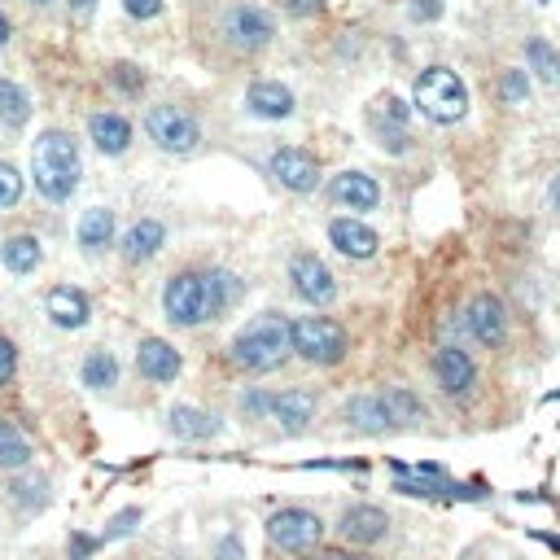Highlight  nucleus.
Wrapping results in <instances>:
<instances>
[{
	"label": "nucleus",
	"instance_id": "f257e3e1",
	"mask_svg": "<svg viewBox=\"0 0 560 560\" xmlns=\"http://www.w3.org/2000/svg\"><path fill=\"white\" fill-rule=\"evenodd\" d=\"M236 299H241V280L232 271H180V276H171L162 307H167L171 325L193 329L202 320L223 316Z\"/></svg>",
	"mask_w": 560,
	"mask_h": 560
},
{
	"label": "nucleus",
	"instance_id": "f03ea898",
	"mask_svg": "<svg viewBox=\"0 0 560 560\" xmlns=\"http://www.w3.org/2000/svg\"><path fill=\"white\" fill-rule=\"evenodd\" d=\"M290 355H294V325L285 316H276V312L254 316L232 342V360L249 373H271Z\"/></svg>",
	"mask_w": 560,
	"mask_h": 560
},
{
	"label": "nucleus",
	"instance_id": "7ed1b4c3",
	"mask_svg": "<svg viewBox=\"0 0 560 560\" xmlns=\"http://www.w3.org/2000/svg\"><path fill=\"white\" fill-rule=\"evenodd\" d=\"M32 175L49 202H66L80 188V149L66 132H45L32 145Z\"/></svg>",
	"mask_w": 560,
	"mask_h": 560
},
{
	"label": "nucleus",
	"instance_id": "20e7f679",
	"mask_svg": "<svg viewBox=\"0 0 560 560\" xmlns=\"http://www.w3.org/2000/svg\"><path fill=\"white\" fill-rule=\"evenodd\" d=\"M412 97H416V110H421L425 119H434V123H460V119L468 114V88H464V80H460L455 71H447V66L421 71Z\"/></svg>",
	"mask_w": 560,
	"mask_h": 560
},
{
	"label": "nucleus",
	"instance_id": "39448f33",
	"mask_svg": "<svg viewBox=\"0 0 560 560\" xmlns=\"http://www.w3.org/2000/svg\"><path fill=\"white\" fill-rule=\"evenodd\" d=\"M241 412L245 416H263V421H276L280 429H307V421L316 416V394L307 390H285V394H267V390H254L241 399Z\"/></svg>",
	"mask_w": 560,
	"mask_h": 560
},
{
	"label": "nucleus",
	"instance_id": "423d86ee",
	"mask_svg": "<svg viewBox=\"0 0 560 560\" xmlns=\"http://www.w3.org/2000/svg\"><path fill=\"white\" fill-rule=\"evenodd\" d=\"M294 355L307 364H342L346 360V329L329 316H303L294 320Z\"/></svg>",
	"mask_w": 560,
	"mask_h": 560
},
{
	"label": "nucleus",
	"instance_id": "0eeeda50",
	"mask_svg": "<svg viewBox=\"0 0 560 560\" xmlns=\"http://www.w3.org/2000/svg\"><path fill=\"white\" fill-rule=\"evenodd\" d=\"M145 132H149V141H154L158 149H167V154H193L197 141H202L197 119H193L188 110H180V106H154L149 119H145Z\"/></svg>",
	"mask_w": 560,
	"mask_h": 560
},
{
	"label": "nucleus",
	"instance_id": "6e6552de",
	"mask_svg": "<svg viewBox=\"0 0 560 560\" xmlns=\"http://www.w3.org/2000/svg\"><path fill=\"white\" fill-rule=\"evenodd\" d=\"M325 534V521L307 508H280L271 521H267V538L280 547V551H307L316 547Z\"/></svg>",
	"mask_w": 560,
	"mask_h": 560
},
{
	"label": "nucleus",
	"instance_id": "1a4fd4ad",
	"mask_svg": "<svg viewBox=\"0 0 560 560\" xmlns=\"http://www.w3.org/2000/svg\"><path fill=\"white\" fill-rule=\"evenodd\" d=\"M290 280H294L299 299H307V303H316V307H329V303L338 299V280H333V271L325 267V258H316V254H294Z\"/></svg>",
	"mask_w": 560,
	"mask_h": 560
},
{
	"label": "nucleus",
	"instance_id": "9d476101",
	"mask_svg": "<svg viewBox=\"0 0 560 560\" xmlns=\"http://www.w3.org/2000/svg\"><path fill=\"white\" fill-rule=\"evenodd\" d=\"M223 36L236 45V49H245V53H254V49H263V45H271V36H276V27H271V19L258 10V5H236L232 14H228V23H223Z\"/></svg>",
	"mask_w": 560,
	"mask_h": 560
},
{
	"label": "nucleus",
	"instance_id": "9b49d317",
	"mask_svg": "<svg viewBox=\"0 0 560 560\" xmlns=\"http://www.w3.org/2000/svg\"><path fill=\"white\" fill-rule=\"evenodd\" d=\"M267 171L285 184V188H294V193H312L316 180H320V162L307 149H276L271 162H267Z\"/></svg>",
	"mask_w": 560,
	"mask_h": 560
},
{
	"label": "nucleus",
	"instance_id": "f8f14e48",
	"mask_svg": "<svg viewBox=\"0 0 560 560\" xmlns=\"http://www.w3.org/2000/svg\"><path fill=\"white\" fill-rule=\"evenodd\" d=\"M468 333L482 342V346H503L508 338V312L495 294H477L468 303Z\"/></svg>",
	"mask_w": 560,
	"mask_h": 560
},
{
	"label": "nucleus",
	"instance_id": "ddd939ff",
	"mask_svg": "<svg viewBox=\"0 0 560 560\" xmlns=\"http://www.w3.org/2000/svg\"><path fill=\"white\" fill-rule=\"evenodd\" d=\"M136 368H141V377H145V381H175V377H180V368H184V360H180V351H175L171 342H162V338H145V342H141V351H136Z\"/></svg>",
	"mask_w": 560,
	"mask_h": 560
},
{
	"label": "nucleus",
	"instance_id": "4468645a",
	"mask_svg": "<svg viewBox=\"0 0 560 560\" xmlns=\"http://www.w3.org/2000/svg\"><path fill=\"white\" fill-rule=\"evenodd\" d=\"M346 421L364 434H381V429H394L399 425V412L390 403V394H360L346 403Z\"/></svg>",
	"mask_w": 560,
	"mask_h": 560
},
{
	"label": "nucleus",
	"instance_id": "2eb2a0df",
	"mask_svg": "<svg viewBox=\"0 0 560 560\" xmlns=\"http://www.w3.org/2000/svg\"><path fill=\"white\" fill-rule=\"evenodd\" d=\"M434 377H438V386H442L447 394H468L477 368H473V360H468L460 346H442V351L434 355Z\"/></svg>",
	"mask_w": 560,
	"mask_h": 560
},
{
	"label": "nucleus",
	"instance_id": "dca6fc26",
	"mask_svg": "<svg viewBox=\"0 0 560 560\" xmlns=\"http://www.w3.org/2000/svg\"><path fill=\"white\" fill-rule=\"evenodd\" d=\"M329 193H333V202L346 206V210H373V206L381 202L377 180L364 175V171H342V175L329 184Z\"/></svg>",
	"mask_w": 560,
	"mask_h": 560
},
{
	"label": "nucleus",
	"instance_id": "f3484780",
	"mask_svg": "<svg viewBox=\"0 0 560 560\" xmlns=\"http://www.w3.org/2000/svg\"><path fill=\"white\" fill-rule=\"evenodd\" d=\"M329 241H333L346 258H373L377 245H381V236H377L368 223H360V219H333V223H329Z\"/></svg>",
	"mask_w": 560,
	"mask_h": 560
},
{
	"label": "nucleus",
	"instance_id": "a211bd4d",
	"mask_svg": "<svg viewBox=\"0 0 560 560\" xmlns=\"http://www.w3.org/2000/svg\"><path fill=\"white\" fill-rule=\"evenodd\" d=\"M245 106H249V114H258V119H290V114H294V93H290L285 84L263 80V84H254V88L245 93Z\"/></svg>",
	"mask_w": 560,
	"mask_h": 560
},
{
	"label": "nucleus",
	"instance_id": "6ab92c4d",
	"mask_svg": "<svg viewBox=\"0 0 560 560\" xmlns=\"http://www.w3.org/2000/svg\"><path fill=\"white\" fill-rule=\"evenodd\" d=\"M386 529H390V516L373 503H360V508L342 512V534L351 543H377V538H386Z\"/></svg>",
	"mask_w": 560,
	"mask_h": 560
},
{
	"label": "nucleus",
	"instance_id": "aec40b11",
	"mask_svg": "<svg viewBox=\"0 0 560 560\" xmlns=\"http://www.w3.org/2000/svg\"><path fill=\"white\" fill-rule=\"evenodd\" d=\"M88 132H93V145L101 154H110V158L127 154V145H132V123L123 114H93Z\"/></svg>",
	"mask_w": 560,
	"mask_h": 560
},
{
	"label": "nucleus",
	"instance_id": "412c9836",
	"mask_svg": "<svg viewBox=\"0 0 560 560\" xmlns=\"http://www.w3.org/2000/svg\"><path fill=\"white\" fill-rule=\"evenodd\" d=\"M45 307H49V320L62 325V329H84L88 325V299L80 290H71V285H58L45 299Z\"/></svg>",
	"mask_w": 560,
	"mask_h": 560
},
{
	"label": "nucleus",
	"instance_id": "4be33fe9",
	"mask_svg": "<svg viewBox=\"0 0 560 560\" xmlns=\"http://www.w3.org/2000/svg\"><path fill=\"white\" fill-rule=\"evenodd\" d=\"M162 241H167V228H162L158 219H141V223H132V228H127V236H123V254H127L132 263H141V258H154V254L162 249Z\"/></svg>",
	"mask_w": 560,
	"mask_h": 560
},
{
	"label": "nucleus",
	"instance_id": "5701e85b",
	"mask_svg": "<svg viewBox=\"0 0 560 560\" xmlns=\"http://www.w3.org/2000/svg\"><path fill=\"white\" fill-rule=\"evenodd\" d=\"M110 241H114V215L106 206L84 210V219H80V245L84 249H106Z\"/></svg>",
	"mask_w": 560,
	"mask_h": 560
},
{
	"label": "nucleus",
	"instance_id": "b1692460",
	"mask_svg": "<svg viewBox=\"0 0 560 560\" xmlns=\"http://www.w3.org/2000/svg\"><path fill=\"white\" fill-rule=\"evenodd\" d=\"M0 258H5V267L14 276H27V271L40 267V241L36 236H10L5 249H0Z\"/></svg>",
	"mask_w": 560,
	"mask_h": 560
},
{
	"label": "nucleus",
	"instance_id": "393cba45",
	"mask_svg": "<svg viewBox=\"0 0 560 560\" xmlns=\"http://www.w3.org/2000/svg\"><path fill=\"white\" fill-rule=\"evenodd\" d=\"M171 429H175V438H215L219 434V421L206 416V412H197V407H175L171 412Z\"/></svg>",
	"mask_w": 560,
	"mask_h": 560
},
{
	"label": "nucleus",
	"instance_id": "a878e982",
	"mask_svg": "<svg viewBox=\"0 0 560 560\" xmlns=\"http://www.w3.org/2000/svg\"><path fill=\"white\" fill-rule=\"evenodd\" d=\"M27 119H32L27 93L19 84H10V80H0V123H5V127H23Z\"/></svg>",
	"mask_w": 560,
	"mask_h": 560
},
{
	"label": "nucleus",
	"instance_id": "bb28decb",
	"mask_svg": "<svg viewBox=\"0 0 560 560\" xmlns=\"http://www.w3.org/2000/svg\"><path fill=\"white\" fill-rule=\"evenodd\" d=\"M32 460V442L19 434V425L0 421V468H23Z\"/></svg>",
	"mask_w": 560,
	"mask_h": 560
},
{
	"label": "nucleus",
	"instance_id": "cd10ccee",
	"mask_svg": "<svg viewBox=\"0 0 560 560\" xmlns=\"http://www.w3.org/2000/svg\"><path fill=\"white\" fill-rule=\"evenodd\" d=\"M114 381H119V364H114V355L93 351V355L84 360V386H93V390H110Z\"/></svg>",
	"mask_w": 560,
	"mask_h": 560
},
{
	"label": "nucleus",
	"instance_id": "c85d7f7f",
	"mask_svg": "<svg viewBox=\"0 0 560 560\" xmlns=\"http://www.w3.org/2000/svg\"><path fill=\"white\" fill-rule=\"evenodd\" d=\"M525 58H529V66H534V75L543 80V84H556L560 80V58H556V49L547 45V40H529V49H525Z\"/></svg>",
	"mask_w": 560,
	"mask_h": 560
},
{
	"label": "nucleus",
	"instance_id": "c756f323",
	"mask_svg": "<svg viewBox=\"0 0 560 560\" xmlns=\"http://www.w3.org/2000/svg\"><path fill=\"white\" fill-rule=\"evenodd\" d=\"M19 197H23V175L10 162H0V206H19Z\"/></svg>",
	"mask_w": 560,
	"mask_h": 560
},
{
	"label": "nucleus",
	"instance_id": "7c9ffc66",
	"mask_svg": "<svg viewBox=\"0 0 560 560\" xmlns=\"http://www.w3.org/2000/svg\"><path fill=\"white\" fill-rule=\"evenodd\" d=\"M386 394H390V403H394V412H399V425L425 416V407H421V399H416L412 390H386Z\"/></svg>",
	"mask_w": 560,
	"mask_h": 560
},
{
	"label": "nucleus",
	"instance_id": "2f4dec72",
	"mask_svg": "<svg viewBox=\"0 0 560 560\" xmlns=\"http://www.w3.org/2000/svg\"><path fill=\"white\" fill-rule=\"evenodd\" d=\"M19 373V346L10 338H0V386H10Z\"/></svg>",
	"mask_w": 560,
	"mask_h": 560
},
{
	"label": "nucleus",
	"instance_id": "473e14b6",
	"mask_svg": "<svg viewBox=\"0 0 560 560\" xmlns=\"http://www.w3.org/2000/svg\"><path fill=\"white\" fill-rule=\"evenodd\" d=\"M525 93H529L525 71H508L503 75V101H525Z\"/></svg>",
	"mask_w": 560,
	"mask_h": 560
},
{
	"label": "nucleus",
	"instance_id": "72a5a7b5",
	"mask_svg": "<svg viewBox=\"0 0 560 560\" xmlns=\"http://www.w3.org/2000/svg\"><path fill=\"white\" fill-rule=\"evenodd\" d=\"M19 495H23L32 508H40V503H45V482H40V477H27L23 486L14 482V499H19Z\"/></svg>",
	"mask_w": 560,
	"mask_h": 560
},
{
	"label": "nucleus",
	"instance_id": "f704fd0d",
	"mask_svg": "<svg viewBox=\"0 0 560 560\" xmlns=\"http://www.w3.org/2000/svg\"><path fill=\"white\" fill-rule=\"evenodd\" d=\"M114 84H119L123 93H141V84H145V75H141L136 66H114Z\"/></svg>",
	"mask_w": 560,
	"mask_h": 560
},
{
	"label": "nucleus",
	"instance_id": "c9c22d12",
	"mask_svg": "<svg viewBox=\"0 0 560 560\" xmlns=\"http://www.w3.org/2000/svg\"><path fill=\"white\" fill-rule=\"evenodd\" d=\"M123 10H127L132 19H154V14L162 10V0H123Z\"/></svg>",
	"mask_w": 560,
	"mask_h": 560
},
{
	"label": "nucleus",
	"instance_id": "e433bc0d",
	"mask_svg": "<svg viewBox=\"0 0 560 560\" xmlns=\"http://www.w3.org/2000/svg\"><path fill=\"white\" fill-rule=\"evenodd\" d=\"M136 521H141V512H136V508H127V512H119V516L110 521V534H106V538H119V534H132V525H136Z\"/></svg>",
	"mask_w": 560,
	"mask_h": 560
},
{
	"label": "nucleus",
	"instance_id": "4c0bfd02",
	"mask_svg": "<svg viewBox=\"0 0 560 560\" xmlns=\"http://www.w3.org/2000/svg\"><path fill=\"white\" fill-rule=\"evenodd\" d=\"M438 14H442L438 0H416V5H412V19H416V23H429V19H438Z\"/></svg>",
	"mask_w": 560,
	"mask_h": 560
},
{
	"label": "nucleus",
	"instance_id": "58836bf2",
	"mask_svg": "<svg viewBox=\"0 0 560 560\" xmlns=\"http://www.w3.org/2000/svg\"><path fill=\"white\" fill-rule=\"evenodd\" d=\"M290 5V14H299V19H312V14H320V5L325 0H285Z\"/></svg>",
	"mask_w": 560,
	"mask_h": 560
},
{
	"label": "nucleus",
	"instance_id": "ea45409f",
	"mask_svg": "<svg viewBox=\"0 0 560 560\" xmlns=\"http://www.w3.org/2000/svg\"><path fill=\"white\" fill-rule=\"evenodd\" d=\"M93 547H97V543H93V538H75V560H84V556H88V551H93Z\"/></svg>",
	"mask_w": 560,
	"mask_h": 560
},
{
	"label": "nucleus",
	"instance_id": "a19ab883",
	"mask_svg": "<svg viewBox=\"0 0 560 560\" xmlns=\"http://www.w3.org/2000/svg\"><path fill=\"white\" fill-rule=\"evenodd\" d=\"M10 36H14V32H10V19L0 14V45H10Z\"/></svg>",
	"mask_w": 560,
	"mask_h": 560
},
{
	"label": "nucleus",
	"instance_id": "79ce46f5",
	"mask_svg": "<svg viewBox=\"0 0 560 560\" xmlns=\"http://www.w3.org/2000/svg\"><path fill=\"white\" fill-rule=\"evenodd\" d=\"M551 206H556V210H560V180H556V184H551Z\"/></svg>",
	"mask_w": 560,
	"mask_h": 560
},
{
	"label": "nucleus",
	"instance_id": "37998d69",
	"mask_svg": "<svg viewBox=\"0 0 560 560\" xmlns=\"http://www.w3.org/2000/svg\"><path fill=\"white\" fill-rule=\"evenodd\" d=\"M93 5V0H75V10H88Z\"/></svg>",
	"mask_w": 560,
	"mask_h": 560
},
{
	"label": "nucleus",
	"instance_id": "c03bdc74",
	"mask_svg": "<svg viewBox=\"0 0 560 560\" xmlns=\"http://www.w3.org/2000/svg\"><path fill=\"white\" fill-rule=\"evenodd\" d=\"M316 560H342V556H338V551H329V556H316Z\"/></svg>",
	"mask_w": 560,
	"mask_h": 560
},
{
	"label": "nucleus",
	"instance_id": "a18cd8bd",
	"mask_svg": "<svg viewBox=\"0 0 560 560\" xmlns=\"http://www.w3.org/2000/svg\"><path fill=\"white\" fill-rule=\"evenodd\" d=\"M36 5H49V0H36Z\"/></svg>",
	"mask_w": 560,
	"mask_h": 560
}]
</instances>
